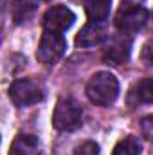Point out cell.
Masks as SVG:
<instances>
[{"label":"cell","mask_w":153,"mask_h":155,"mask_svg":"<svg viewBox=\"0 0 153 155\" xmlns=\"http://www.w3.org/2000/svg\"><path fill=\"white\" fill-rule=\"evenodd\" d=\"M86 97L99 107H110L119 97V81L117 78L108 72L101 71L96 72L86 83Z\"/></svg>","instance_id":"1"},{"label":"cell","mask_w":153,"mask_h":155,"mask_svg":"<svg viewBox=\"0 0 153 155\" xmlns=\"http://www.w3.org/2000/svg\"><path fill=\"white\" fill-rule=\"evenodd\" d=\"M81 123H83V107L70 96L60 97L52 114V126L60 132H74L81 126Z\"/></svg>","instance_id":"2"},{"label":"cell","mask_w":153,"mask_h":155,"mask_svg":"<svg viewBox=\"0 0 153 155\" xmlns=\"http://www.w3.org/2000/svg\"><path fill=\"white\" fill-rule=\"evenodd\" d=\"M148 18H150V11L142 5H121L115 15V27L122 35L132 36L144 29Z\"/></svg>","instance_id":"3"},{"label":"cell","mask_w":153,"mask_h":155,"mask_svg":"<svg viewBox=\"0 0 153 155\" xmlns=\"http://www.w3.org/2000/svg\"><path fill=\"white\" fill-rule=\"evenodd\" d=\"M9 97L18 108L31 107L43 101V87L33 78H22L9 87Z\"/></svg>","instance_id":"4"},{"label":"cell","mask_w":153,"mask_h":155,"mask_svg":"<svg viewBox=\"0 0 153 155\" xmlns=\"http://www.w3.org/2000/svg\"><path fill=\"white\" fill-rule=\"evenodd\" d=\"M65 51H67V41L63 35L43 31L36 49V60L43 65H54L63 58Z\"/></svg>","instance_id":"5"},{"label":"cell","mask_w":153,"mask_h":155,"mask_svg":"<svg viewBox=\"0 0 153 155\" xmlns=\"http://www.w3.org/2000/svg\"><path fill=\"white\" fill-rule=\"evenodd\" d=\"M74 22H76V15L67 5H54L47 9V13L43 15V29L49 33L63 35L74 25Z\"/></svg>","instance_id":"6"},{"label":"cell","mask_w":153,"mask_h":155,"mask_svg":"<svg viewBox=\"0 0 153 155\" xmlns=\"http://www.w3.org/2000/svg\"><path fill=\"white\" fill-rule=\"evenodd\" d=\"M108 40V31L105 24L101 22H88L76 36V47L79 49H90L96 45H101Z\"/></svg>","instance_id":"7"},{"label":"cell","mask_w":153,"mask_h":155,"mask_svg":"<svg viewBox=\"0 0 153 155\" xmlns=\"http://www.w3.org/2000/svg\"><path fill=\"white\" fill-rule=\"evenodd\" d=\"M130 52H132V38L126 36V35H119L114 40H110L108 47L105 49V61L108 63H114V65H121L124 61H128L130 58Z\"/></svg>","instance_id":"8"},{"label":"cell","mask_w":153,"mask_h":155,"mask_svg":"<svg viewBox=\"0 0 153 155\" xmlns=\"http://www.w3.org/2000/svg\"><path fill=\"white\" fill-rule=\"evenodd\" d=\"M153 99V81L151 78H144L139 83H135L128 94V105L139 107V105H150Z\"/></svg>","instance_id":"9"},{"label":"cell","mask_w":153,"mask_h":155,"mask_svg":"<svg viewBox=\"0 0 153 155\" xmlns=\"http://www.w3.org/2000/svg\"><path fill=\"white\" fill-rule=\"evenodd\" d=\"M40 150V141L33 134H18L11 143L7 155H36Z\"/></svg>","instance_id":"10"},{"label":"cell","mask_w":153,"mask_h":155,"mask_svg":"<svg viewBox=\"0 0 153 155\" xmlns=\"http://www.w3.org/2000/svg\"><path fill=\"white\" fill-rule=\"evenodd\" d=\"M40 0H11L9 9H11V18L15 24H24L27 22L38 9Z\"/></svg>","instance_id":"11"},{"label":"cell","mask_w":153,"mask_h":155,"mask_svg":"<svg viewBox=\"0 0 153 155\" xmlns=\"http://www.w3.org/2000/svg\"><path fill=\"white\" fill-rule=\"evenodd\" d=\"M112 0H86V16L90 22H105L110 16Z\"/></svg>","instance_id":"12"},{"label":"cell","mask_w":153,"mask_h":155,"mask_svg":"<svg viewBox=\"0 0 153 155\" xmlns=\"http://www.w3.org/2000/svg\"><path fill=\"white\" fill-rule=\"evenodd\" d=\"M142 153V143L139 137L135 135H128L124 139H121L115 144L112 155H141Z\"/></svg>","instance_id":"13"},{"label":"cell","mask_w":153,"mask_h":155,"mask_svg":"<svg viewBox=\"0 0 153 155\" xmlns=\"http://www.w3.org/2000/svg\"><path fill=\"white\" fill-rule=\"evenodd\" d=\"M74 155H99V146L94 141H85L74 150Z\"/></svg>","instance_id":"14"},{"label":"cell","mask_w":153,"mask_h":155,"mask_svg":"<svg viewBox=\"0 0 153 155\" xmlns=\"http://www.w3.org/2000/svg\"><path fill=\"white\" fill-rule=\"evenodd\" d=\"M150 124H151V117H146V119L142 121V126H144V135H146V137H150V134H151Z\"/></svg>","instance_id":"15"},{"label":"cell","mask_w":153,"mask_h":155,"mask_svg":"<svg viewBox=\"0 0 153 155\" xmlns=\"http://www.w3.org/2000/svg\"><path fill=\"white\" fill-rule=\"evenodd\" d=\"M144 0H121V5H141Z\"/></svg>","instance_id":"16"},{"label":"cell","mask_w":153,"mask_h":155,"mask_svg":"<svg viewBox=\"0 0 153 155\" xmlns=\"http://www.w3.org/2000/svg\"><path fill=\"white\" fill-rule=\"evenodd\" d=\"M5 2H7V0H0V11L4 9V5H5Z\"/></svg>","instance_id":"17"},{"label":"cell","mask_w":153,"mask_h":155,"mask_svg":"<svg viewBox=\"0 0 153 155\" xmlns=\"http://www.w3.org/2000/svg\"><path fill=\"white\" fill-rule=\"evenodd\" d=\"M43 2H50V0H43Z\"/></svg>","instance_id":"18"},{"label":"cell","mask_w":153,"mask_h":155,"mask_svg":"<svg viewBox=\"0 0 153 155\" xmlns=\"http://www.w3.org/2000/svg\"><path fill=\"white\" fill-rule=\"evenodd\" d=\"M0 40H2V35H0Z\"/></svg>","instance_id":"19"}]
</instances>
